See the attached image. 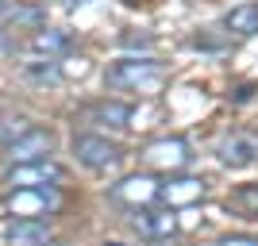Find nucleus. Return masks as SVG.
<instances>
[{
    "instance_id": "obj_1",
    "label": "nucleus",
    "mask_w": 258,
    "mask_h": 246,
    "mask_svg": "<svg viewBox=\"0 0 258 246\" xmlns=\"http://www.w3.org/2000/svg\"><path fill=\"white\" fill-rule=\"evenodd\" d=\"M66 166L54 158H35V161H16L4 170V185L8 189H39V185H62Z\"/></svg>"
},
{
    "instance_id": "obj_2",
    "label": "nucleus",
    "mask_w": 258,
    "mask_h": 246,
    "mask_svg": "<svg viewBox=\"0 0 258 246\" xmlns=\"http://www.w3.org/2000/svg\"><path fill=\"white\" fill-rule=\"evenodd\" d=\"M74 158L85 170H116L123 161V146L108 135H74Z\"/></svg>"
},
{
    "instance_id": "obj_3",
    "label": "nucleus",
    "mask_w": 258,
    "mask_h": 246,
    "mask_svg": "<svg viewBox=\"0 0 258 246\" xmlns=\"http://www.w3.org/2000/svg\"><path fill=\"white\" fill-rule=\"evenodd\" d=\"M131 231L139 238H147V242H170L173 235H177V215H173V208H135L131 212Z\"/></svg>"
},
{
    "instance_id": "obj_4",
    "label": "nucleus",
    "mask_w": 258,
    "mask_h": 246,
    "mask_svg": "<svg viewBox=\"0 0 258 246\" xmlns=\"http://www.w3.org/2000/svg\"><path fill=\"white\" fill-rule=\"evenodd\" d=\"M158 62L154 58H119V62L108 65V89H143V85H151V81H158Z\"/></svg>"
},
{
    "instance_id": "obj_5",
    "label": "nucleus",
    "mask_w": 258,
    "mask_h": 246,
    "mask_svg": "<svg viewBox=\"0 0 258 246\" xmlns=\"http://www.w3.org/2000/svg\"><path fill=\"white\" fill-rule=\"evenodd\" d=\"M62 208L58 185H39V189H12L8 212L12 215H50Z\"/></svg>"
},
{
    "instance_id": "obj_6",
    "label": "nucleus",
    "mask_w": 258,
    "mask_h": 246,
    "mask_svg": "<svg viewBox=\"0 0 258 246\" xmlns=\"http://www.w3.org/2000/svg\"><path fill=\"white\" fill-rule=\"evenodd\" d=\"M158 193H162V181L151 173H127L112 185V200L127 204V208H151V204H158Z\"/></svg>"
},
{
    "instance_id": "obj_7",
    "label": "nucleus",
    "mask_w": 258,
    "mask_h": 246,
    "mask_svg": "<svg viewBox=\"0 0 258 246\" xmlns=\"http://www.w3.org/2000/svg\"><path fill=\"white\" fill-rule=\"evenodd\" d=\"M216 158H220V166H227V170H247V166H254L258 161V131H231V135H224L220 146H216Z\"/></svg>"
},
{
    "instance_id": "obj_8",
    "label": "nucleus",
    "mask_w": 258,
    "mask_h": 246,
    "mask_svg": "<svg viewBox=\"0 0 258 246\" xmlns=\"http://www.w3.org/2000/svg\"><path fill=\"white\" fill-rule=\"evenodd\" d=\"M143 161L151 170H162V173H181L189 161H193V146L185 139H158L143 150Z\"/></svg>"
},
{
    "instance_id": "obj_9",
    "label": "nucleus",
    "mask_w": 258,
    "mask_h": 246,
    "mask_svg": "<svg viewBox=\"0 0 258 246\" xmlns=\"http://www.w3.org/2000/svg\"><path fill=\"white\" fill-rule=\"evenodd\" d=\"M50 150H54V131L50 127H31L27 135H20L16 142H8L4 154H8V166H16V161L50 158Z\"/></svg>"
},
{
    "instance_id": "obj_10",
    "label": "nucleus",
    "mask_w": 258,
    "mask_h": 246,
    "mask_svg": "<svg viewBox=\"0 0 258 246\" xmlns=\"http://www.w3.org/2000/svg\"><path fill=\"white\" fill-rule=\"evenodd\" d=\"M50 238V223L43 215H16L4 227V242L8 246H43Z\"/></svg>"
},
{
    "instance_id": "obj_11",
    "label": "nucleus",
    "mask_w": 258,
    "mask_h": 246,
    "mask_svg": "<svg viewBox=\"0 0 258 246\" xmlns=\"http://www.w3.org/2000/svg\"><path fill=\"white\" fill-rule=\"evenodd\" d=\"M197 200H205V181L201 177H170V181H162L158 204L185 208V204H197Z\"/></svg>"
},
{
    "instance_id": "obj_12",
    "label": "nucleus",
    "mask_w": 258,
    "mask_h": 246,
    "mask_svg": "<svg viewBox=\"0 0 258 246\" xmlns=\"http://www.w3.org/2000/svg\"><path fill=\"white\" fill-rule=\"evenodd\" d=\"M27 50L43 54V58H58V54L70 50V31H62V27H35L27 35Z\"/></svg>"
},
{
    "instance_id": "obj_13",
    "label": "nucleus",
    "mask_w": 258,
    "mask_h": 246,
    "mask_svg": "<svg viewBox=\"0 0 258 246\" xmlns=\"http://www.w3.org/2000/svg\"><path fill=\"white\" fill-rule=\"evenodd\" d=\"M89 116H93V123H100V127L123 131V127H131V116H135V108L123 104V100H100V104L89 108Z\"/></svg>"
},
{
    "instance_id": "obj_14",
    "label": "nucleus",
    "mask_w": 258,
    "mask_h": 246,
    "mask_svg": "<svg viewBox=\"0 0 258 246\" xmlns=\"http://www.w3.org/2000/svg\"><path fill=\"white\" fill-rule=\"evenodd\" d=\"M224 27L227 35H239V39H250L258 35V4H239L224 16Z\"/></svg>"
},
{
    "instance_id": "obj_15",
    "label": "nucleus",
    "mask_w": 258,
    "mask_h": 246,
    "mask_svg": "<svg viewBox=\"0 0 258 246\" xmlns=\"http://www.w3.org/2000/svg\"><path fill=\"white\" fill-rule=\"evenodd\" d=\"M23 77L35 81V85H62V65L54 62V58H43V62H27L23 65Z\"/></svg>"
},
{
    "instance_id": "obj_16",
    "label": "nucleus",
    "mask_w": 258,
    "mask_h": 246,
    "mask_svg": "<svg viewBox=\"0 0 258 246\" xmlns=\"http://www.w3.org/2000/svg\"><path fill=\"white\" fill-rule=\"evenodd\" d=\"M227 208H235L243 219H258V181L254 185H239L235 193L227 196Z\"/></svg>"
},
{
    "instance_id": "obj_17",
    "label": "nucleus",
    "mask_w": 258,
    "mask_h": 246,
    "mask_svg": "<svg viewBox=\"0 0 258 246\" xmlns=\"http://www.w3.org/2000/svg\"><path fill=\"white\" fill-rule=\"evenodd\" d=\"M35 123L27 116H20V112H4L0 116V146H8V142H16L20 135H27Z\"/></svg>"
},
{
    "instance_id": "obj_18",
    "label": "nucleus",
    "mask_w": 258,
    "mask_h": 246,
    "mask_svg": "<svg viewBox=\"0 0 258 246\" xmlns=\"http://www.w3.org/2000/svg\"><path fill=\"white\" fill-rule=\"evenodd\" d=\"M216 246H258L254 235H224V238H216Z\"/></svg>"
},
{
    "instance_id": "obj_19",
    "label": "nucleus",
    "mask_w": 258,
    "mask_h": 246,
    "mask_svg": "<svg viewBox=\"0 0 258 246\" xmlns=\"http://www.w3.org/2000/svg\"><path fill=\"white\" fill-rule=\"evenodd\" d=\"M12 20H16V4H12V0H0V31H8Z\"/></svg>"
},
{
    "instance_id": "obj_20",
    "label": "nucleus",
    "mask_w": 258,
    "mask_h": 246,
    "mask_svg": "<svg viewBox=\"0 0 258 246\" xmlns=\"http://www.w3.org/2000/svg\"><path fill=\"white\" fill-rule=\"evenodd\" d=\"M151 43H154L151 35H123V46H131V50H135V46H143V50H147Z\"/></svg>"
},
{
    "instance_id": "obj_21",
    "label": "nucleus",
    "mask_w": 258,
    "mask_h": 246,
    "mask_svg": "<svg viewBox=\"0 0 258 246\" xmlns=\"http://www.w3.org/2000/svg\"><path fill=\"white\" fill-rule=\"evenodd\" d=\"M43 246H66V242H54V238H46V242Z\"/></svg>"
},
{
    "instance_id": "obj_22",
    "label": "nucleus",
    "mask_w": 258,
    "mask_h": 246,
    "mask_svg": "<svg viewBox=\"0 0 258 246\" xmlns=\"http://www.w3.org/2000/svg\"><path fill=\"white\" fill-rule=\"evenodd\" d=\"M77 4H85V0H70V8H77Z\"/></svg>"
},
{
    "instance_id": "obj_23",
    "label": "nucleus",
    "mask_w": 258,
    "mask_h": 246,
    "mask_svg": "<svg viewBox=\"0 0 258 246\" xmlns=\"http://www.w3.org/2000/svg\"><path fill=\"white\" fill-rule=\"evenodd\" d=\"M104 246H127V242H104Z\"/></svg>"
}]
</instances>
